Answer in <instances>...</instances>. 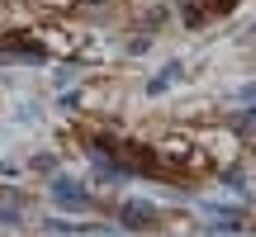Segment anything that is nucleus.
Instances as JSON below:
<instances>
[{
    "label": "nucleus",
    "mask_w": 256,
    "mask_h": 237,
    "mask_svg": "<svg viewBox=\"0 0 256 237\" xmlns=\"http://www.w3.org/2000/svg\"><path fill=\"white\" fill-rule=\"evenodd\" d=\"M176 81H180V62H171L162 76H152V81H147V95H162L166 86H176Z\"/></svg>",
    "instance_id": "obj_3"
},
{
    "label": "nucleus",
    "mask_w": 256,
    "mask_h": 237,
    "mask_svg": "<svg viewBox=\"0 0 256 237\" xmlns=\"http://www.w3.org/2000/svg\"><path fill=\"white\" fill-rule=\"evenodd\" d=\"M147 223H152V204H142V200L124 204V228H147Z\"/></svg>",
    "instance_id": "obj_2"
},
{
    "label": "nucleus",
    "mask_w": 256,
    "mask_h": 237,
    "mask_svg": "<svg viewBox=\"0 0 256 237\" xmlns=\"http://www.w3.org/2000/svg\"><path fill=\"white\" fill-rule=\"evenodd\" d=\"M52 194L66 204V209H81V204H90V200H86V190H81V185H72V180H52Z\"/></svg>",
    "instance_id": "obj_1"
}]
</instances>
